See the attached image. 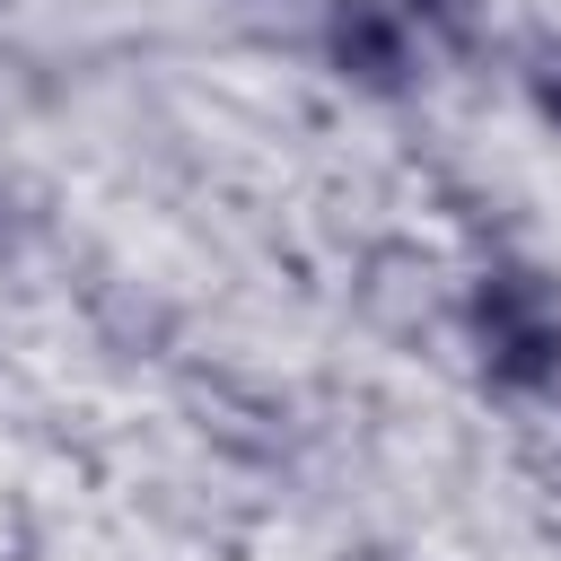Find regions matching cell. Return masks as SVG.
<instances>
[{"label":"cell","mask_w":561,"mask_h":561,"mask_svg":"<svg viewBox=\"0 0 561 561\" xmlns=\"http://www.w3.org/2000/svg\"><path fill=\"white\" fill-rule=\"evenodd\" d=\"M482 377L500 394H552L561 386V280L535 263H491L465 298Z\"/></svg>","instance_id":"obj_1"},{"label":"cell","mask_w":561,"mask_h":561,"mask_svg":"<svg viewBox=\"0 0 561 561\" xmlns=\"http://www.w3.org/2000/svg\"><path fill=\"white\" fill-rule=\"evenodd\" d=\"M324 61L351 88L394 96L412 88V18L394 0H324Z\"/></svg>","instance_id":"obj_2"},{"label":"cell","mask_w":561,"mask_h":561,"mask_svg":"<svg viewBox=\"0 0 561 561\" xmlns=\"http://www.w3.org/2000/svg\"><path fill=\"white\" fill-rule=\"evenodd\" d=\"M351 289H359V316H368L386 342H430V333H438V316H447L438 272H430V254H421V245H368Z\"/></svg>","instance_id":"obj_3"},{"label":"cell","mask_w":561,"mask_h":561,"mask_svg":"<svg viewBox=\"0 0 561 561\" xmlns=\"http://www.w3.org/2000/svg\"><path fill=\"white\" fill-rule=\"evenodd\" d=\"M421 35H438V44H473L482 35V18H491V0H394Z\"/></svg>","instance_id":"obj_4"},{"label":"cell","mask_w":561,"mask_h":561,"mask_svg":"<svg viewBox=\"0 0 561 561\" xmlns=\"http://www.w3.org/2000/svg\"><path fill=\"white\" fill-rule=\"evenodd\" d=\"M517 79H526V105H535V114H543V123L561 131V35H535V44H526V70H517Z\"/></svg>","instance_id":"obj_5"}]
</instances>
